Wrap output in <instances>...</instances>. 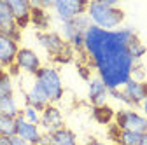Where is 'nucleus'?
Returning a JSON list of instances; mask_svg holds the SVG:
<instances>
[{"instance_id":"nucleus-1","label":"nucleus","mask_w":147,"mask_h":145,"mask_svg":"<svg viewBox=\"0 0 147 145\" xmlns=\"http://www.w3.org/2000/svg\"><path fill=\"white\" fill-rule=\"evenodd\" d=\"M135 37L137 32L130 26L107 32L93 25L84 35V56L109 91L121 89L131 79V70L137 63L130 56L128 46Z\"/></svg>"},{"instance_id":"nucleus-2","label":"nucleus","mask_w":147,"mask_h":145,"mask_svg":"<svg viewBox=\"0 0 147 145\" xmlns=\"http://www.w3.org/2000/svg\"><path fill=\"white\" fill-rule=\"evenodd\" d=\"M86 16L89 17L93 26L107 32L119 30L126 17L124 11L119 7L116 0H93V2H88Z\"/></svg>"},{"instance_id":"nucleus-3","label":"nucleus","mask_w":147,"mask_h":145,"mask_svg":"<svg viewBox=\"0 0 147 145\" xmlns=\"http://www.w3.org/2000/svg\"><path fill=\"white\" fill-rule=\"evenodd\" d=\"M35 40L53 58L54 63H70L74 60L76 52L72 51V47L67 44V40L58 32H53V30L35 32Z\"/></svg>"},{"instance_id":"nucleus-4","label":"nucleus","mask_w":147,"mask_h":145,"mask_svg":"<svg viewBox=\"0 0 147 145\" xmlns=\"http://www.w3.org/2000/svg\"><path fill=\"white\" fill-rule=\"evenodd\" d=\"M35 82L42 87V91L47 95V98L53 105L60 101L65 95V86H63L61 75L56 66H51V65L42 66L35 74Z\"/></svg>"},{"instance_id":"nucleus-5","label":"nucleus","mask_w":147,"mask_h":145,"mask_svg":"<svg viewBox=\"0 0 147 145\" xmlns=\"http://www.w3.org/2000/svg\"><path fill=\"white\" fill-rule=\"evenodd\" d=\"M89 26H91V21L86 14L76 17L72 21L61 23V37L67 40V44L72 47L74 52L84 54V35Z\"/></svg>"},{"instance_id":"nucleus-6","label":"nucleus","mask_w":147,"mask_h":145,"mask_svg":"<svg viewBox=\"0 0 147 145\" xmlns=\"http://www.w3.org/2000/svg\"><path fill=\"white\" fill-rule=\"evenodd\" d=\"M114 124L121 131H131L138 135L147 133V117L135 108H121L114 115Z\"/></svg>"},{"instance_id":"nucleus-7","label":"nucleus","mask_w":147,"mask_h":145,"mask_svg":"<svg viewBox=\"0 0 147 145\" xmlns=\"http://www.w3.org/2000/svg\"><path fill=\"white\" fill-rule=\"evenodd\" d=\"M86 9L88 2H82V0H53V12L60 23L72 21L86 14Z\"/></svg>"},{"instance_id":"nucleus-8","label":"nucleus","mask_w":147,"mask_h":145,"mask_svg":"<svg viewBox=\"0 0 147 145\" xmlns=\"http://www.w3.org/2000/svg\"><path fill=\"white\" fill-rule=\"evenodd\" d=\"M14 66L20 72H23V74H28V75L35 77V74L44 65H42V60H40V56H39L37 51H33L32 47H20Z\"/></svg>"},{"instance_id":"nucleus-9","label":"nucleus","mask_w":147,"mask_h":145,"mask_svg":"<svg viewBox=\"0 0 147 145\" xmlns=\"http://www.w3.org/2000/svg\"><path fill=\"white\" fill-rule=\"evenodd\" d=\"M39 126H40V130L44 133H53V131L63 128V126H65V119H63L61 110L56 105L49 103L44 110L40 112V122H39Z\"/></svg>"},{"instance_id":"nucleus-10","label":"nucleus","mask_w":147,"mask_h":145,"mask_svg":"<svg viewBox=\"0 0 147 145\" xmlns=\"http://www.w3.org/2000/svg\"><path fill=\"white\" fill-rule=\"evenodd\" d=\"M18 51H20V40L0 33V68L7 70L14 66Z\"/></svg>"},{"instance_id":"nucleus-11","label":"nucleus","mask_w":147,"mask_h":145,"mask_svg":"<svg viewBox=\"0 0 147 145\" xmlns=\"http://www.w3.org/2000/svg\"><path fill=\"white\" fill-rule=\"evenodd\" d=\"M123 93L128 100V107H140L147 100V81H133L130 79L123 87Z\"/></svg>"},{"instance_id":"nucleus-12","label":"nucleus","mask_w":147,"mask_h":145,"mask_svg":"<svg viewBox=\"0 0 147 145\" xmlns=\"http://www.w3.org/2000/svg\"><path fill=\"white\" fill-rule=\"evenodd\" d=\"M39 145H79V140L70 128L63 126L53 133H44Z\"/></svg>"},{"instance_id":"nucleus-13","label":"nucleus","mask_w":147,"mask_h":145,"mask_svg":"<svg viewBox=\"0 0 147 145\" xmlns=\"http://www.w3.org/2000/svg\"><path fill=\"white\" fill-rule=\"evenodd\" d=\"M0 33L2 35H9V37L20 40L21 39V30L18 28L14 16L9 9L7 0H0Z\"/></svg>"},{"instance_id":"nucleus-14","label":"nucleus","mask_w":147,"mask_h":145,"mask_svg":"<svg viewBox=\"0 0 147 145\" xmlns=\"http://www.w3.org/2000/svg\"><path fill=\"white\" fill-rule=\"evenodd\" d=\"M109 98H110V91L102 82V79L91 77L88 81V100H89V103L93 107H103V105H107Z\"/></svg>"},{"instance_id":"nucleus-15","label":"nucleus","mask_w":147,"mask_h":145,"mask_svg":"<svg viewBox=\"0 0 147 145\" xmlns=\"http://www.w3.org/2000/svg\"><path fill=\"white\" fill-rule=\"evenodd\" d=\"M42 135H44V131L40 130L39 124L26 122L21 115L16 119V136H20L21 140H25L32 145H39Z\"/></svg>"},{"instance_id":"nucleus-16","label":"nucleus","mask_w":147,"mask_h":145,"mask_svg":"<svg viewBox=\"0 0 147 145\" xmlns=\"http://www.w3.org/2000/svg\"><path fill=\"white\" fill-rule=\"evenodd\" d=\"M9 9L14 16V21L18 25V28L23 30L30 25L32 19V4L30 0H7Z\"/></svg>"},{"instance_id":"nucleus-17","label":"nucleus","mask_w":147,"mask_h":145,"mask_svg":"<svg viewBox=\"0 0 147 145\" xmlns=\"http://www.w3.org/2000/svg\"><path fill=\"white\" fill-rule=\"evenodd\" d=\"M49 103H51V101H49L47 95L42 91V87L33 81V84L30 86V89L25 93V105L33 107V108H37L39 112H42Z\"/></svg>"},{"instance_id":"nucleus-18","label":"nucleus","mask_w":147,"mask_h":145,"mask_svg":"<svg viewBox=\"0 0 147 145\" xmlns=\"http://www.w3.org/2000/svg\"><path fill=\"white\" fill-rule=\"evenodd\" d=\"M30 25L37 28V32H47L51 28V14L49 11L39 9V7H32V19Z\"/></svg>"},{"instance_id":"nucleus-19","label":"nucleus","mask_w":147,"mask_h":145,"mask_svg":"<svg viewBox=\"0 0 147 145\" xmlns=\"http://www.w3.org/2000/svg\"><path fill=\"white\" fill-rule=\"evenodd\" d=\"M20 114H21V108H20V105H18V100H16L14 95L0 98V115L18 119Z\"/></svg>"},{"instance_id":"nucleus-20","label":"nucleus","mask_w":147,"mask_h":145,"mask_svg":"<svg viewBox=\"0 0 147 145\" xmlns=\"http://www.w3.org/2000/svg\"><path fill=\"white\" fill-rule=\"evenodd\" d=\"M114 115H116V112H114L109 105L93 107V117H95V121L100 122V124H105V126L112 124V122H114Z\"/></svg>"},{"instance_id":"nucleus-21","label":"nucleus","mask_w":147,"mask_h":145,"mask_svg":"<svg viewBox=\"0 0 147 145\" xmlns=\"http://www.w3.org/2000/svg\"><path fill=\"white\" fill-rule=\"evenodd\" d=\"M14 95V81L9 70L0 68V98L4 96H12Z\"/></svg>"},{"instance_id":"nucleus-22","label":"nucleus","mask_w":147,"mask_h":145,"mask_svg":"<svg viewBox=\"0 0 147 145\" xmlns=\"http://www.w3.org/2000/svg\"><path fill=\"white\" fill-rule=\"evenodd\" d=\"M128 51H130V56L133 58L135 63H140V60L147 54V46L138 39V35L130 42V46H128Z\"/></svg>"},{"instance_id":"nucleus-23","label":"nucleus","mask_w":147,"mask_h":145,"mask_svg":"<svg viewBox=\"0 0 147 145\" xmlns=\"http://www.w3.org/2000/svg\"><path fill=\"white\" fill-rule=\"evenodd\" d=\"M140 142H142V135L131 133V131H121V130L114 140L116 145H140Z\"/></svg>"},{"instance_id":"nucleus-24","label":"nucleus","mask_w":147,"mask_h":145,"mask_svg":"<svg viewBox=\"0 0 147 145\" xmlns=\"http://www.w3.org/2000/svg\"><path fill=\"white\" fill-rule=\"evenodd\" d=\"M0 136H5V138L16 136V119L0 115Z\"/></svg>"},{"instance_id":"nucleus-25","label":"nucleus","mask_w":147,"mask_h":145,"mask_svg":"<svg viewBox=\"0 0 147 145\" xmlns=\"http://www.w3.org/2000/svg\"><path fill=\"white\" fill-rule=\"evenodd\" d=\"M20 115L26 122H32V124H39L40 122V112L37 110V108H33V107H28V105H25L21 108V114Z\"/></svg>"},{"instance_id":"nucleus-26","label":"nucleus","mask_w":147,"mask_h":145,"mask_svg":"<svg viewBox=\"0 0 147 145\" xmlns=\"http://www.w3.org/2000/svg\"><path fill=\"white\" fill-rule=\"evenodd\" d=\"M131 79L133 81H145V70L140 63H137L131 70Z\"/></svg>"},{"instance_id":"nucleus-27","label":"nucleus","mask_w":147,"mask_h":145,"mask_svg":"<svg viewBox=\"0 0 147 145\" xmlns=\"http://www.w3.org/2000/svg\"><path fill=\"white\" fill-rule=\"evenodd\" d=\"M11 145H32V143H28V142L21 140L20 136H12V138H11Z\"/></svg>"},{"instance_id":"nucleus-28","label":"nucleus","mask_w":147,"mask_h":145,"mask_svg":"<svg viewBox=\"0 0 147 145\" xmlns=\"http://www.w3.org/2000/svg\"><path fill=\"white\" fill-rule=\"evenodd\" d=\"M84 145H109V143H105V142H102V140H96V138H89Z\"/></svg>"},{"instance_id":"nucleus-29","label":"nucleus","mask_w":147,"mask_h":145,"mask_svg":"<svg viewBox=\"0 0 147 145\" xmlns=\"http://www.w3.org/2000/svg\"><path fill=\"white\" fill-rule=\"evenodd\" d=\"M0 145H11V138H5V136H0Z\"/></svg>"},{"instance_id":"nucleus-30","label":"nucleus","mask_w":147,"mask_h":145,"mask_svg":"<svg viewBox=\"0 0 147 145\" xmlns=\"http://www.w3.org/2000/svg\"><path fill=\"white\" fill-rule=\"evenodd\" d=\"M140 108H142V114H144V115L147 117V100H145V101H144V103L140 105Z\"/></svg>"},{"instance_id":"nucleus-31","label":"nucleus","mask_w":147,"mask_h":145,"mask_svg":"<svg viewBox=\"0 0 147 145\" xmlns=\"http://www.w3.org/2000/svg\"><path fill=\"white\" fill-rule=\"evenodd\" d=\"M140 145H147V133L142 135V142H140Z\"/></svg>"}]
</instances>
